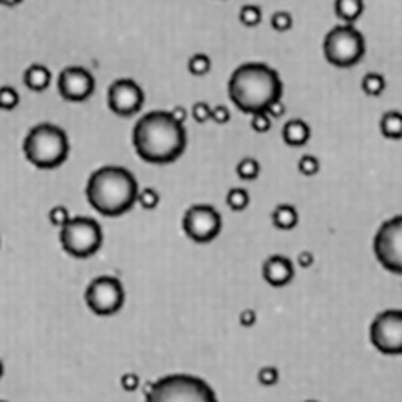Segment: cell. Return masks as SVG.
Returning a JSON list of instances; mask_svg holds the SVG:
<instances>
[{
    "mask_svg": "<svg viewBox=\"0 0 402 402\" xmlns=\"http://www.w3.org/2000/svg\"><path fill=\"white\" fill-rule=\"evenodd\" d=\"M145 103L143 89L137 85L133 78H117L113 81L109 93H107V105L115 115L119 117H131L141 111Z\"/></svg>",
    "mask_w": 402,
    "mask_h": 402,
    "instance_id": "cell-12",
    "label": "cell"
},
{
    "mask_svg": "<svg viewBox=\"0 0 402 402\" xmlns=\"http://www.w3.org/2000/svg\"><path fill=\"white\" fill-rule=\"evenodd\" d=\"M370 342L386 356H402V310H384L370 324Z\"/></svg>",
    "mask_w": 402,
    "mask_h": 402,
    "instance_id": "cell-11",
    "label": "cell"
},
{
    "mask_svg": "<svg viewBox=\"0 0 402 402\" xmlns=\"http://www.w3.org/2000/svg\"><path fill=\"white\" fill-rule=\"evenodd\" d=\"M171 113V117H173V119H175V121H177V123H185V119H187V111H185V107H173V111H169Z\"/></svg>",
    "mask_w": 402,
    "mask_h": 402,
    "instance_id": "cell-38",
    "label": "cell"
},
{
    "mask_svg": "<svg viewBox=\"0 0 402 402\" xmlns=\"http://www.w3.org/2000/svg\"><path fill=\"white\" fill-rule=\"evenodd\" d=\"M249 123H252V129L256 133H268L269 127H272V119H269L268 113H254Z\"/></svg>",
    "mask_w": 402,
    "mask_h": 402,
    "instance_id": "cell-32",
    "label": "cell"
},
{
    "mask_svg": "<svg viewBox=\"0 0 402 402\" xmlns=\"http://www.w3.org/2000/svg\"><path fill=\"white\" fill-rule=\"evenodd\" d=\"M257 322V314L256 310H252V308H246V310H242L239 312V324L244 326V328H252V326Z\"/></svg>",
    "mask_w": 402,
    "mask_h": 402,
    "instance_id": "cell-35",
    "label": "cell"
},
{
    "mask_svg": "<svg viewBox=\"0 0 402 402\" xmlns=\"http://www.w3.org/2000/svg\"><path fill=\"white\" fill-rule=\"evenodd\" d=\"M159 201H161V197H159V193H157L153 187H143V190H139L137 203H139L143 210H147V212L155 210L157 205H159Z\"/></svg>",
    "mask_w": 402,
    "mask_h": 402,
    "instance_id": "cell-26",
    "label": "cell"
},
{
    "mask_svg": "<svg viewBox=\"0 0 402 402\" xmlns=\"http://www.w3.org/2000/svg\"><path fill=\"white\" fill-rule=\"evenodd\" d=\"M380 133L386 139H402V113L386 111L380 117Z\"/></svg>",
    "mask_w": 402,
    "mask_h": 402,
    "instance_id": "cell-19",
    "label": "cell"
},
{
    "mask_svg": "<svg viewBox=\"0 0 402 402\" xmlns=\"http://www.w3.org/2000/svg\"><path fill=\"white\" fill-rule=\"evenodd\" d=\"M23 151L34 168H58L67 161L71 151L67 131L53 123L34 125L24 137Z\"/></svg>",
    "mask_w": 402,
    "mask_h": 402,
    "instance_id": "cell-4",
    "label": "cell"
},
{
    "mask_svg": "<svg viewBox=\"0 0 402 402\" xmlns=\"http://www.w3.org/2000/svg\"><path fill=\"white\" fill-rule=\"evenodd\" d=\"M239 21H242V24L249 26V29L257 26L262 23V9L257 4H244L239 9Z\"/></svg>",
    "mask_w": 402,
    "mask_h": 402,
    "instance_id": "cell-25",
    "label": "cell"
},
{
    "mask_svg": "<svg viewBox=\"0 0 402 402\" xmlns=\"http://www.w3.org/2000/svg\"><path fill=\"white\" fill-rule=\"evenodd\" d=\"M225 203H227V207L234 210V212H244L247 205H249V193H247L244 187H234V190L227 191Z\"/></svg>",
    "mask_w": 402,
    "mask_h": 402,
    "instance_id": "cell-21",
    "label": "cell"
},
{
    "mask_svg": "<svg viewBox=\"0 0 402 402\" xmlns=\"http://www.w3.org/2000/svg\"><path fill=\"white\" fill-rule=\"evenodd\" d=\"M58 239L68 256L91 257L103 246V227L93 217H71V222L61 230Z\"/></svg>",
    "mask_w": 402,
    "mask_h": 402,
    "instance_id": "cell-7",
    "label": "cell"
},
{
    "mask_svg": "<svg viewBox=\"0 0 402 402\" xmlns=\"http://www.w3.org/2000/svg\"><path fill=\"white\" fill-rule=\"evenodd\" d=\"M334 12L344 24H354L364 12V2L362 0H336Z\"/></svg>",
    "mask_w": 402,
    "mask_h": 402,
    "instance_id": "cell-18",
    "label": "cell"
},
{
    "mask_svg": "<svg viewBox=\"0 0 402 402\" xmlns=\"http://www.w3.org/2000/svg\"><path fill=\"white\" fill-rule=\"evenodd\" d=\"M266 113L269 115V119H278V117H282L286 113V105L282 100H276V103H272L268 109H266Z\"/></svg>",
    "mask_w": 402,
    "mask_h": 402,
    "instance_id": "cell-36",
    "label": "cell"
},
{
    "mask_svg": "<svg viewBox=\"0 0 402 402\" xmlns=\"http://www.w3.org/2000/svg\"><path fill=\"white\" fill-rule=\"evenodd\" d=\"M298 171H300L302 175H306V177L316 175V173L320 171V161H318V157L302 155L300 161H298Z\"/></svg>",
    "mask_w": 402,
    "mask_h": 402,
    "instance_id": "cell-28",
    "label": "cell"
},
{
    "mask_svg": "<svg viewBox=\"0 0 402 402\" xmlns=\"http://www.w3.org/2000/svg\"><path fill=\"white\" fill-rule=\"evenodd\" d=\"M119 382H121V388L125 392H135L139 388V384H141V378L135 372H125Z\"/></svg>",
    "mask_w": 402,
    "mask_h": 402,
    "instance_id": "cell-33",
    "label": "cell"
},
{
    "mask_svg": "<svg viewBox=\"0 0 402 402\" xmlns=\"http://www.w3.org/2000/svg\"><path fill=\"white\" fill-rule=\"evenodd\" d=\"M300 222L298 210L292 203H279L276 205V210L272 212V224L276 225L278 230H294Z\"/></svg>",
    "mask_w": 402,
    "mask_h": 402,
    "instance_id": "cell-17",
    "label": "cell"
},
{
    "mask_svg": "<svg viewBox=\"0 0 402 402\" xmlns=\"http://www.w3.org/2000/svg\"><path fill=\"white\" fill-rule=\"evenodd\" d=\"M85 302L89 310L97 316H113L125 304V288L115 276H99L85 290Z\"/></svg>",
    "mask_w": 402,
    "mask_h": 402,
    "instance_id": "cell-9",
    "label": "cell"
},
{
    "mask_svg": "<svg viewBox=\"0 0 402 402\" xmlns=\"http://www.w3.org/2000/svg\"><path fill=\"white\" fill-rule=\"evenodd\" d=\"M19 103H21L19 91L14 89V87H11V85H2V87H0V109L12 111V109L19 107Z\"/></svg>",
    "mask_w": 402,
    "mask_h": 402,
    "instance_id": "cell-24",
    "label": "cell"
},
{
    "mask_svg": "<svg viewBox=\"0 0 402 402\" xmlns=\"http://www.w3.org/2000/svg\"><path fill=\"white\" fill-rule=\"evenodd\" d=\"M230 119H232V113L225 105H217L212 109V121H215L217 125L230 123Z\"/></svg>",
    "mask_w": 402,
    "mask_h": 402,
    "instance_id": "cell-34",
    "label": "cell"
},
{
    "mask_svg": "<svg viewBox=\"0 0 402 402\" xmlns=\"http://www.w3.org/2000/svg\"><path fill=\"white\" fill-rule=\"evenodd\" d=\"M262 276L274 288H284L294 279V262L286 256H269L266 257L262 266Z\"/></svg>",
    "mask_w": 402,
    "mask_h": 402,
    "instance_id": "cell-14",
    "label": "cell"
},
{
    "mask_svg": "<svg viewBox=\"0 0 402 402\" xmlns=\"http://www.w3.org/2000/svg\"><path fill=\"white\" fill-rule=\"evenodd\" d=\"M272 29L274 31H278V33H286V31H290L292 24H294V19H292V14L288 11H278L272 14Z\"/></svg>",
    "mask_w": 402,
    "mask_h": 402,
    "instance_id": "cell-27",
    "label": "cell"
},
{
    "mask_svg": "<svg viewBox=\"0 0 402 402\" xmlns=\"http://www.w3.org/2000/svg\"><path fill=\"white\" fill-rule=\"evenodd\" d=\"M24 85L31 91H45L51 81H53V75H51V68L46 65H41V63H33L29 65L26 71H24Z\"/></svg>",
    "mask_w": 402,
    "mask_h": 402,
    "instance_id": "cell-16",
    "label": "cell"
},
{
    "mask_svg": "<svg viewBox=\"0 0 402 402\" xmlns=\"http://www.w3.org/2000/svg\"><path fill=\"white\" fill-rule=\"evenodd\" d=\"M326 61L338 68H348L358 65L366 53V41L364 34L352 24H338L330 29L324 36Z\"/></svg>",
    "mask_w": 402,
    "mask_h": 402,
    "instance_id": "cell-6",
    "label": "cell"
},
{
    "mask_svg": "<svg viewBox=\"0 0 402 402\" xmlns=\"http://www.w3.org/2000/svg\"><path fill=\"white\" fill-rule=\"evenodd\" d=\"M362 91L368 95V97H378L384 93L386 89V78L382 77L380 73H366L362 77V83H360Z\"/></svg>",
    "mask_w": 402,
    "mask_h": 402,
    "instance_id": "cell-20",
    "label": "cell"
},
{
    "mask_svg": "<svg viewBox=\"0 0 402 402\" xmlns=\"http://www.w3.org/2000/svg\"><path fill=\"white\" fill-rule=\"evenodd\" d=\"M183 232L197 244H210L222 234V213L210 203H195L183 213Z\"/></svg>",
    "mask_w": 402,
    "mask_h": 402,
    "instance_id": "cell-10",
    "label": "cell"
},
{
    "mask_svg": "<svg viewBox=\"0 0 402 402\" xmlns=\"http://www.w3.org/2000/svg\"><path fill=\"white\" fill-rule=\"evenodd\" d=\"M4 376V364H2V360H0V378Z\"/></svg>",
    "mask_w": 402,
    "mask_h": 402,
    "instance_id": "cell-39",
    "label": "cell"
},
{
    "mask_svg": "<svg viewBox=\"0 0 402 402\" xmlns=\"http://www.w3.org/2000/svg\"><path fill=\"white\" fill-rule=\"evenodd\" d=\"M306 402H318V401H306Z\"/></svg>",
    "mask_w": 402,
    "mask_h": 402,
    "instance_id": "cell-40",
    "label": "cell"
},
{
    "mask_svg": "<svg viewBox=\"0 0 402 402\" xmlns=\"http://www.w3.org/2000/svg\"><path fill=\"white\" fill-rule=\"evenodd\" d=\"M133 147L147 163H173L185 153L187 131L169 111L145 113L133 127Z\"/></svg>",
    "mask_w": 402,
    "mask_h": 402,
    "instance_id": "cell-1",
    "label": "cell"
},
{
    "mask_svg": "<svg viewBox=\"0 0 402 402\" xmlns=\"http://www.w3.org/2000/svg\"><path fill=\"white\" fill-rule=\"evenodd\" d=\"M298 266H300V268H310V266H314L312 252H302L300 256H298Z\"/></svg>",
    "mask_w": 402,
    "mask_h": 402,
    "instance_id": "cell-37",
    "label": "cell"
},
{
    "mask_svg": "<svg viewBox=\"0 0 402 402\" xmlns=\"http://www.w3.org/2000/svg\"><path fill=\"white\" fill-rule=\"evenodd\" d=\"M139 183L137 177L129 169L119 165H105L91 173L87 181V201L93 210L107 217H119L127 213L139 195Z\"/></svg>",
    "mask_w": 402,
    "mask_h": 402,
    "instance_id": "cell-3",
    "label": "cell"
},
{
    "mask_svg": "<svg viewBox=\"0 0 402 402\" xmlns=\"http://www.w3.org/2000/svg\"><path fill=\"white\" fill-rule=\"evenodd\" d=\"M0 402H6V401H0Z\"/></svg>",
    "mask_w": 402,
    "mask_h": 402,
    "instance_id": "cell-41",
    "label": "cell"
},
{
    "mask_svg": "<svg viewBox=\"0 0 402 402\" xmlns=\"http://www.w3.org/2000/svg\"><path fill=\"white\" fill-rule=\"evenodd\" d=\"M372 247L382 268L402 274V215H394L380 225Z\"/></svg>",
    "mask_w": 402,
    "mask_h": 402,
    "instance_id": "cell-8",
    "label": "cell"
},
{
    "mask_svg": "<svg viewBox=\"0 0 402 402\" xmlns=\"http://www.w3.org/2000/svg\"><path fill=\"white\" fill-rule=\"evenodd\" d=\"M145 402H220L212 386L193 374H169L153 382Z\"/></svg>",
    "mask_w": 402,
    "mask_h": 402,
    "instance_id": "cell-5",
    "label": "cell"
},
{
    "mask_svg": "<svg viewBox=\"0 0 402 402\" xmlns=\"http://www.w3.org/2000/svg\"><path fill=\"white\" fill-rule=\"evenodd\" d=\"M56 87L65 100L83 103L95 93V78L85 67H67L61 71Z\"/></svg>",
    "mask_w": 402,
    "mask_h": 402,
    "instance_id": "cell-13",
    "label": "cell"
},
{
    "mask_svg": "<svg viewBox=\"0 0 402 402\" xmlns=\"http://www.w3.org/2000/svg\"><path fill=\"white\" fill-rule=\"evenodd\" d=\"M48 222L55 225V227H65V225L71 222V213L65 205H55V207H51V212H48Z\"/></svg>",
    "mask_w": 402,
    "mask_h": 402,
    "instance_id": "cell-29",
    "label": "cell"
},
{
    "mask_svg": "<svg viewBox=\"0 0 402 402\" xmlns=\"http://www.w3.org/2000/svg\"><path fill=\"white\" fill-rule=\"evenodd\" d=\"M191 115H193V119H195L197 123H207V121L212 119V107H210L205 100H197V103H193V107H191Z\"/></svg>",
    "mask_w": 402,
    "mask_h": 402,
    "instance_id": "cell-31",
    "label": "cell"
},
{
    "mask_svg": "<svg viewBox=\"0 0 402 402\" xmlns=\"http://www.w3.org/2000/svg\"><path fill=\"white\" fill-rule=\"evenodd\" d=\"M235 173H237V177L244 179V181H254V179H257V175H259V163H257V159H254V157L242 159V161L235 165Z\"/></svg>",
    "mask_w": 402,
    "mask_h": 402,
    "instance_id": "cell-23",
    "label": "cell"
},
{
    "mask_svg": "<svg viewBox=\"0 0 402 402\" xmlns=\"http://www.w3.org/2000/svg\"><path fill=\"white\" fill-rule=\"evenodd\" d=\"M210 68H212V58L205 55V53H195V55H191L190 61H187V71H190L191 75H195V77L207 75Z\"/></svg>",
    "mask_w": 402,
    "mask_h": 402,
    "instance_id": "cell-22",
    "label": "cell"
},
{
    "mask_svg": "<svg viewBox=\"0 0 402 402\" xmlns=\"http://www.w3.org/2000/svg\"><path fill=\"white\" fill-rule=\"evenodd\" d=\"M310 135H312L310 125L302 121V119H290L282 127V139H284L286 145L290 147L306 145L310 141Z\"/></svg>",
    "mask_w": 402,
    "mask_h": 402,
    "instance_id": "cell-15",
    "label": "cell"
},
{
    "mask_svg": "<svg viewBox=\"0 0 402 402\" xmlns=\"http://www.w3.org/2000/svg\"><path fill=\"white\" fill-rule=\"evenodd\" d=\"M257 382L262 386H276L279 382V370L276 366H264L257 370Z\"/></svg>",
    "mask_w": 402,
    "mask_h": 402,
    "instance_id": "cell-30",
    "label": "cell"
},
{
    "mask_svg": "<svg viewBox=\"0 0 402 402\" xmlns=\"http://www.w3.org/2000/svg\"><path fill=\"white\" fill-rule=\"evenodd\" d=\"M227 93L239 111L247 115L266 113L272 103L282 100L284 83L278 71L266 63H244L232 73Z\"/></svg>",
    "mask_w": 402,
    "mask_h": 402,
    "instance_id": "cell-2",
    "label": "cell"
}]
</instances>
